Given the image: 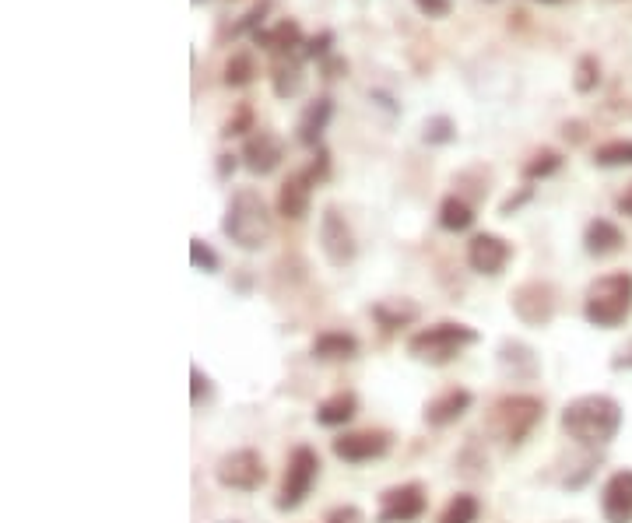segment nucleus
<instances>
[{
	"mask_svg": "<svg viewBox=\"0 0 632 523\" xmlns=\"http://www.w3.org/2000/svg\"><path fill=\"white\" fill-rule=\"evenodd\" d=\"M222 232L232 246H239V250L246 253H257L271 243L274 215L264 197H260V190L253 187L232 190L229 204H225V215H222Z\"/></svg>",
	"mask_w": 632,
	"mask_h": 523,
	"instance_id": "nucleus-2",
	"label": "nucleus"
},
{
	"mask_svg": "<svg viewBox=\"0 0 632 523\" xmlns=\"http://www.w3.org/2000/svg\"><path fill=\"white\" fill-rule=\"evenodd\" d=\"M415 8L422 11L425 18H450V11H453V0H415Z\"/></svg>",
	"mask_w": 632,
	"mask_h": 523,
	"instance_id": "nucleus-38",
	"label": "nucleus"
},
{
	"mask_svg": "<svg viewBox=\"0 0 632 523\" xmlns=\"http://www.w3.org/2000/svg\"><path fill=\"white\" fill-rule=\"evenodd\" d=\"M390 443H394V436L387 429H362V432H341L331 443V450L345 464H369V460L387 457Z\"/></svg>",
	"mask_w": 632,
	"mask_h": 523,
	"instance_id": "nucleus-11",
	"label": "nucleus"
},
{
	"mask_svg": "<svg viewBox=\"0 0 632 523\" xmlns=\"http://www.w3.org/2000/svg\"><path fill=\"white\" fill-rule=\"evenodd\" d=\"M562 137H566V141H573V144H580L583 137H587V123L566 120V123H562Z\"/></svg>",
	"mask_w": 632,
	"mask_h": 523,
	"instance_id": "nucleus-41",
	"label": "nucleus"
},
{
	"mask_svg": "<svg viewBox=\"0 0 632 523\" xmlns=\"http://www.w3.org/2000/svg\"><path fill=\"white\" fill-rule=\"evenodd\" d=\"M243 165L253 172V176H271L281 162H285V141H281L274 130H253L243 141V151H239Z\"/></svg>",
	"mask_w": 632,
	"mask_h": 523,
	"instance_id": "nucleus-13",
	"label": "nucleus"
},
{
	"mask_svg": "<svg viewBox=\"0 0 632 523\" xmlns=\"http://www.w3.org/2000/svg\"><path fill=\"white\" fill-rule=\"evenodd\" d=\"M594 165H601V169H625V165H632V137H615V141L597 144Z\"/></svg>",
	"mask_w": 632,
	"mask_h": 523,
	"instance_id": "nucleus-28",
	"label": "nucleus"
},
{
	"mask_svg": "<svg viewBox=\"0 0 632 523\" xmlns=\"http://www.w3.org/2000/svg\"><path fill=\"white\" fill-rule=\"evenodd\" d=\"M604 523H632V471H615L601 488Z\"/></svg>",
	"mask_w": 632,
	"mask_h": 523,
	"instance_id": "nucleus-15",
	"label": "nucleus"
},
{
	"mask_svg": "<svg viewBox=\"0 0 632 523\" xmlns=\"http://www.w3.org/2000/svg\"><path fill=\"white\" fill-rule=\"evenodd\" d=\"M429 509V492L422 481H404L380 495V509H376V523H415Z\"/></svg>",
	"mask_w": 632,
	"mask_h": 523,
	"instance_id": "nucleus-9",
	"label": "nucleus"
},
{
	"mask_svg": "<svg viewBox=\"0 0 632 523\" xmlns=\"http://www.w3.org/2000/svg\"><path fill=\"white\" fill-rule=\"evenodd\" d=\"M622 246H625V232L618 229L615 222H608V218H594V222H587V229H583V250H587L590 257L597 260L615 257Z\"/></svg>",
	"mask_w": 632,
	"mask_h": 523,
	"instance_id": "nucleus-20",
	"label": "nucleus"
},
{
	"mask_svg": "<svg viewBox=\"0 0 632 523\" xmlns=\"http://www.w3.org/2000/svg\"><path fill=\"white\" fill-rule=\"evenodd\" d=\"M359 415V397L352 390H338L327 401L316 404V422L327 425V429H338V425H348L352 418Z\"/></svg>",
	"mask_w": 632,
	"mask_h": 523,
	"instance_id": "nucleus-22",
	"label": "nucleus"
},
{
	"mask_svg": "<svg viewBox=\"0 0 632 523\" xmlns=\"http://www.w3.org/2000/svg\"><path fill=\"white\" fill-rule=\"evenodd\" d=\"M422 141L432 144V148H443V144L457 141V123H453V116L446 113L429 116V120L422 123Z\"/></svg>",
	"mask_w": 632,
	"mask_h": 523,
	"instance_id": "nucleus-30",
	"label": "nucleus"
},
{
	"mask_svg": "<svg viewBox=\"0 0 632 523\" xmlns=\"http://www.w3.org/2000/svg\"><path fill=\"white\" fill-rule=\"evenodd\" d=\"M510 309L524 327H548L555 320V309H559V292L552 281L531 278L510 292Z\"/></svg>",
	"mask_w": 632,
	"mask_h": 523,
	"instance_id": "nucleus-8",
	"label": "nucleus"
},
{
	"mask_svg": "<svg viewBox=\"0 0 632 523\" xmlns=\"http://www.w3.org/2000/svg\"><path fill=\"white\" fill-rule=\"evenodd\" d=\"M253 43L264 46V50H271V53H278V57H292L299 46H306V36H302V29H299L295 18H281L274 29L253 32Z\"/></svg>",
	"mask_w": 632,
	"mask_h": 523,
	"instance_id": "nucleus-21",
	"label": "nucleus"
},
{
	"mask_svg": "<svg viewBox=\"0 0 632 523\" xmlns=\"http://www.w3.org/2000/svg\"><path fill=\"white\" fill-rule=\"evenodd\" d=\"M583 316H587V323H594L601 330L622 327L632 316V274L611 271L590 281L587 295H583Z\"/></svg>",
	"mask_w": 632,
	"mask_h": 523,
	"instance_id": "nucleus-3",
	"label": "nucleus"
},
{
	"mask_svg": "<svg viewBox=\"0 0 632 523\" xmlns=\"http://www.w3.org/2000/svg\"><path fill=\"white\" fill-rule=\"evenodd\" d=\"M331 116H334V102L327 99V95H320V99L309 102V106L302 109L299 123H295V137H299V144H306V148H320Z\"/></svg>",
	"mask_w": 632,
	"mask_h": 523,
	"instance_id": "nucleus-19",
	"label": "nucleus"
},
{
	"mask_svg": "<svg viewBox=\"0 0 632 523\" xmlns=\"http://www.w3.org/2000/svg\"><path fill=\"white\" fill-rule=\"evenodd\" d=\"M309 355L316 362H352L359 355V337L348 330H320L309 344Z\"/></svg>",
	"mask_w": 632,
	"mask_h": 523,
	"instance_id": "nucleus-18",
	"label": "nucleus"
},
{
	"mask_svg": "<svg viewBox=\"0 0 632 523\" xmlns=\"http://www.w3.org/2000/svg\"><path fill=\"white\" fill-rule=\"evenodd\" d=\"M267 11H271V0H257V4H253V8L246 11V15L239 18L236 25H232V36H243V32H260Z\"/></svg>",
	"mask_w": 632,
	"mask_h": 523,
	"instance_id": "nucleus-35",
	"label": "nucleus"
},
{
	"mask_svg": "<svg viewBox=\"0 0 632 523\" xmlns=\"http://www.w3.org/2000/svg\"><path fill=\"white\" fill-rule=\"evenodd\" d=\"M331 46H334V32L331 29H324L320 36H313V39H306V57L309 60H327L331 57Z\"/></svg>",
	"mask_w": 632,
	"mask_h": 523,
	"instance_id": "nucleus-37",
	"label": "nucleus"
},
{
	"mask_svg": "<svg viewBox=\"0 0 632 523\" xmlns=\"http://www.w3.org/2000/svg\"><path fill=\"white\" fill-rule=\"evenodd\" d=\"M316 478H320V453L306 443L295 446V450L288 453V464H285V474H281V488H278L274 506H278L281 513L299 509L302 502L309 499V492H313Z\"/></svg>",
	"mask_w": 632,
	"mask_h": 523,
	"instance_id": "nucleus-6",
	"label": "nucleus"
},
{
	"mask_svg": "<svg viewBox=\"0 0 632 523\" xmlns=\"http://www.w3.org/2000/svg\"><path fill=\"white\" fill-rule=\"evenodd\" d=\"M313 187L316 183L306 176V169L292 172L278 190V215L288 222H302L309 215V204H313Z\"/></svg>",
	"mask_w": 632,
	"mask_h": 523,
	"instance_id": "nucleus-17",
	"label": "nucleus"
},
{
	"mask_svg": "<svg viewBox=\"0 0 632 523\" xmlns=\"http://www.w3.org/2000/svg\"><path fill=\"white\" fill-rule=\"evenodd\" d=\"M478 341H482L478 330L467 327V323L439 320L408 337V355L415 362H425V366H450L464 348H471Z\"/></svg>",
	"mask_w": 632,
	"mask_h": 523,
	"instance_id": "nucleus-4",
	"label": "nucleus"
},
{
	"mask_svg": "<svg viewBox=\"0 0 632 523\" xmlns=\"http://www.w3.org/2000/svg\"><path fill=\"white\" fill-rule=\"evenodd\" d=\"M306 85V74H302V64L292 57H278L271 67V88L278 99H295Z\"/></svg>",
	"mask_w": 632,
	"mask_h": 523,
	"instance_id": "nucleus-24",
	"label": "nucleus"
},
{
	"mask_svg": "<svg viewBox=\"0 0 632 523\" xmlns=\"http://www.w3.org/2000/svg\"><path fill=\"white\" fill-rule=\"evenodd\" d=\"M615 208H618V215H629L632 218V183L625 187V194H618Z\"/></svg>",
	"mask_w": 632,
	"mask_h": 523,
	"instance_id": "nucleus-45",
	"label": "nucleus"
},
{
	"mask_svg": "<svg viewBox=\"0 0 632 523\" xmlns=\"http://www.w3.org/2000/svg\"><path fill=\"white\" fill-rule=\"evenodd\" d=\"M471 404H474V394H471V390L450 387V390H443V394L432 397V401L425 404L422 418H425V425H432V429H446V425L460 422V418H464L467 411H471Z\"/></svg>",
	"mask_w": 632,
	"mask_h": 523,
	"instance_id": "nucleus-16",
	"label": "nucleus"
},
{
	"mask_svg": "<svg viewBox=\"0 0 632 523\" xmlns=\"http://www.w3.org/2000/svg\"><path fill=\"white\" fill-rule=\"evenodd\" d=\"M215 481L222 488H229V492H260L267 481V464L257 450L239 446V450H229L215 464Z\"/></svg>",
	"mask_w": 632,
	"mask_h": 523,
	"instance_id": "nucleus-7",
	"label": "nucleus"
},
{
	"mask_svg": "<svg viewBox=\"0 0 632 523\" xmlns=\"http://www.w3.org/2000/svg\"><path fill=\"white\" fill-rule=\"evenodd\" d=\"M236 158L239 155H229V151H225V155H218V180H229L232 172H236Z\"/></svg>",
	"mask_w": 632,
	"mask_h": 523,
	"instance_id": "nucleus-43",
	"label": "nucleus"
},
{
	"mask_svg": "<svg viewBox=\"0 0 632 523\" xmlns=\"http://www.w3.org/2000/svg\"><path fill=\"white\" fill-rule=\"evenodd\" d=\"M531 197H534V187H520V194H510L503 204H499V215H503V218H513L520 208H524L527 201H531Z\"/></svg>",
	"mask_w": 632,
	"mask_h": 523,
	"instance_id": "nucleus-39",
	"label": "nucleus"
},
{
	"mask_svg": "<svg viewBox=\"0 0 632 523\" xmlns=\"http://www.w3.org/2000/svg\"><path fill=\"white\" fill-rule=\"evenodd\" d=\"M341 74H348V60L327 57V60H324V78H341Z\"/></svg>",
	"mask_w": 632,
	"mask_h": 523,
	"instance_id": "nucleus-42",
	"label": "nucleus"
},
{
	"mask_svg": "<svg viewBox=\"0 0 632 523\" xmlns=\"http://www.w3.org/2000/svg\"><path fill=\"white\" fill-rule=\"evenodd\" d=\"M622 429V404L608 394H583L562 408V432L580 446H608Z\"/></svg>",
	"mask_w": 632,
	"mask_h": 523,
	"instance_id": "nucleus-1",
	"label": "nucleus"
},
{
	"mask_svg": "<svg viewBox=\"0 0 632 523\" xmlns=\"http://www.w3.org/2000/svg\"><path fill=\"white\" fill-rule=\"evenodd\" d=\"M324 523H366V516H362L359 506H338L327 513Z\"/></svg>",
	"mask_w": 632,
	"mask_h": 523,
	"instance_id": "nucleus-40",
	"label": "nucleus"
},
{
	"mask_svg": "<svg viewBox=\"0 0 632 523\" xmlns=\"http://www.w3.org/2000/svg\"><path fill=\"white\" fill-rule=\"evenodd\" d=\"M190 264H194L197 271H204V274H215L218 267H222V260H218V253L211 250V246L204 243L201 236H194V239H190Z\"/></svg>",
	"mask_w": 632,
	"mask_h": 523,
	"instance_id": "nucleus-32",
	"label": "nucleus"
},
{
	"mask_svg": "<svg viewBox=\"0 0 632 523\" xmlns=\"http://www.w3.org/2000/svg\"><path fill=\"white\" fill-rule=\"evenodd\" d=\"M306 176H309V180H313V183H324L327 176H331V151H327L324 144L316 148L313 162L306 165Z\"/></svg>",
	"mask_w": 632,
	"mask_h": 523,
	"instance_id": "nucleus-36",
	"label": "nucleus"
},
{
	"mask_svg": "<svg viewBox=\"0 0 632 523\" xmlns=\"http://www.w3.org/2000/svg\"><path fill=\"white\" fill-rule=\"evenodd\" d=\"M513 260V243L496 232H478L467 243V267L474 274H485V278H499L506 271V264Z\"/></svg>",
	"mask_w": 632,
	"mask_h": 523,
	"instance_id": "nucleus-12",
	"label": "nucleus"
},
{
	"mask_svg": "<svg viewBox=\"0 0 632 523\" xmlns=\"http://www.w3.org/2000/svg\"><path fill=\"white\" fill-rule=\"evenodd\" d=\"M541 422H545V401L534 394L499 397L489 415V429L496 432L506 446H520Z\"/></svg>",
	"mask_w": 632,
	"mask_h": 523,
	"instance_id": "nucleus-5",
	"label": "nucleus"
},
{
	"mask_svg": "<svg viewBox=\"0 0 632 523\" xmlns=\"http://www.w3.org/2000/svg\"><path fill=\"white\" fill-rule=\"evenodd\" d=\"M222 523H243V520H222Z\"/></svg>",
	"mask_w": 632,
	"mask_h": 523,
	"instance_id": "nucleus-47",
	"label": "nucleus"
},
{
	"mask_svg": "<svg viewBox=\"0 0 632 523\" xmlns=\"http://www.w3.org/2000/svg\"><path fill=\"white\" fill-rule=\"evenodd\" d=\"M474 204L464 201L460 194H450L443 197V204H439V229L446 232H467L474 225Z\"/></svg>",
	"mask_w": 632,
	"mask_h": 523,
	"instance_id": "nucleus-25",
	"label": "nucleus"
},
{
	"mask_svg": "<svg viewBox=\"0 0 632 523\" xmlns=\"http://www.w3.org/2000/svg\"><path fill=\"white\" fill-rule=\"evenodd\" d=\"M541 4H562V0H541Z\"/></svg>",
	"mask_w": 632,
	"mask_h": 523,
	"instance_id": "nucleus-46",
	"label": "nucleus"
},
{
	"mask_svg": "<svg viewBox=\"0 0 632 523\" xmlns=\"http://www.w3.org/2000/svg\"><path fill=\"white\" fill-rule=\"evenodd\" d=\"M373 320L380 323L383 330H401V327H411V323L418 320V306L415 302H408V299H380V302H373Z\"/></svg>",
	"mask_w": 632,
	"mask_h": 523,
	"instance_id": "nucleus-23",
	"label": "nucleus"
},
{
	"mask_svg": "<svg viewBox=\"0 0 632 523\" xmlns=\"http://www.w3.org/2000/svg\"><path fill=\"white\" fill-rule=\"evenodd\" d=\"M499 369H503V376H510V380L517 383H531L541 376V359L538 352H534L527 341H517V337H506L503 344H499Z\"/></svg>",
	"mask_w": 632,
	"mask_h": 523,
	"instance_id": "nucleus-14",
	"label": "nucleus"
},
{
	"mask_svg": "<svg viewBox=\"0 0 632 523\" xmlns=\"http://www.w3.org/2000/svg\"><path fill=\"white\" fill-rule=\"evenodd\" d=\"M320 250H324L331 267H348L359 257V243H355L352 225H348V218L334 204H327L324 215H320Z\"/></svg>",
	"mask_w": 632,
	"mask_h": 523,
	"instance_id": "nucleus-10",
	"label": "nucleus"
},
{
	"mask_svg": "<svg viewBox=\"0 0 632 523\" xmlns=\"http://www.w3.org/2000/svg\"><path fill=\"white\" fill-rule=\"evenodd\" d=\"M478 516H482V502H478V495L457 492L450 502H446L443 513H439V523H478Z\"/></svg>",
	"mask_w": 632,
	"mask_h": 523,
	"instance_id": "nucleus-27",
	"label": "nucleus"
},
{
	"mask_svg": "<svg viewBox=\"0 0 632 523\" xmlns=\"http://www.w3.org/2000/svg\"><path fill=\"white\" fill-rule=\"evenodd\" d=\"M194 4H201V0H194Z\"/></svg>",
	"mask_w": 632,
	"mask_h": 523,
	"instance_id": "nucleus-48",
	"label": "nucleus"
},
{
	"mask_svg": "<svg viewBox=\"0 0 632 523\" xmlns=\"http://www.w3.org/2000/svg\"><path fill=\"white\" fill-rule=\"evenodd\" d=\"M211 397H215V383H211V376L204 373L201 366H190V404L201 408V404H208Z\"/></svg>",
	"mask_w": 632,
	"mask_h": 523,
	"instance_id": "nucleus-33",
	"label": "nucleus"
},
{
	"mask_svg": "<svg viewBox=\"0 0 632 523\" xmlns=\"http://www.w3.org/2000/svg\"><path fill=\"white\" fill-rule=\"evenodd\" d=\"M597 85H601V60H597L594 53H583V57L576 60L573 88H576V92H580V95H590Z\"/></svg>",
	"mask_w": 632,
	"mask_h": 523,
	"instance_id": "nucleus-31",
	"label": "nucleus"
},
{
	"mask_svg": "<svg viewBox=\"0 0 632 523\" xmlns=\"http://www.w3.org/2000/svg\"><path fill=\"white\" fill-rule=\"evenodd\" d=\"M253 78H257V60H253V53H246V50L232 53L229 64H225V74H222L225 85H229V88H246Z\"/></svg>",
	"mask_w": 632,
	"mask_h": 523,
	"instance_id": "nucleus-29",
	"label": "nucleus"
},
{
	"mask_svg": "<svg viewBox=\"0 0 632 523\" xmlns=\"http://www.w3.org/2000/svg\"><path fill=\"white\" fill-rule=\"evenodd\" d=\"M559 169H562V151H555V148H538V151H534V155L524 162L520 176H524V183H538V180H548V176H555Z\"/></svg>",
	"mask_w": 632,
	"mask_h": 523,
	"instance_id": "nucleus-26",
	"label": "nucleus"
},
{
	"mask_svg": "<svg viewBox=\"0 0 632 523\" xmlns=\"http://www.w3.org/2000/svg\"><path fill=\"white\" fill-rule=\"evenodd\" d=\"M611 369H632V341L625 344V348L615 355V359H611Z\"/></svg>",
	"mask_w": 632,
	"mask_h": 523,
	"instance_id": "nucleus-44",
	"label": "nucleus"
},
{
	"mask_svg": "<svg viewBox=\"0 0 632 523\" xmlns=\"http://www.w3.org/2000/svg\"><path fill=\"white\" fill-rule=\"evenodd\" d=\"M253 130H257V123H253V109L250 106H239L236 113L229 116V120L222 123V137H250Z\"/></svg>",
	"mask_w": 632,
	"mask_h": 523,
	"instance_id": "nucleus-34",
	"label": "nucleus"
}]
</instances>
